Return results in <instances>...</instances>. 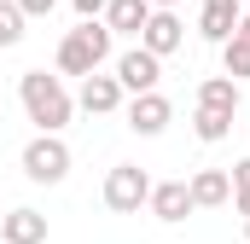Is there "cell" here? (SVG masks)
Returning <instances> with one entry per match:
<instances>
[{
    "mask_svg": "<svg viewBox=\"0 0 250 244\" xmlns=\"http://www.w3.org/2000/svg\"><path fill=\"white\" fill-rule=\"evenodd\" d=\"M18 99H23V111H29V122L41 134H59L64 122H70V111H76L64 76H47V70H23L18 76Z\"/></svg>",
    "mask_w": 250,
    "mask_h": 244,
    "instance_id": "obj_1",
    "label": "cell"
},
{
    "mask_svg": "<svg viewBox=\"0 0 250 244\" xmlns=\"http://www.w3.org/2000/svg\"><path fill=\"white\" fill-rule=\"evenodd\" d=\"M111 41H117V35H111L99 18L76 23V29H70V35L59 41V76H82V81H87L99 64L111 59Z\"/></svg>",
    "mask_w": 250,
    "mask_h": 244,
    "instance_id": "obj_2",
    "label": "cell"
},
{
    "mask_svg": "<svg viewBox=\"0 0 250 244\" xmlns=\"http://www.w3.org/2000/svg\"><path fill=\"white\" fill-rule=\"evenodd\" d=\"M18 163H23V175H29L35 186H59L64 175H70V163H76V157H70V145H64L59 134H35V140L23 145V157H18Z\"/></svg>",
    "mask_w": 250,
    "mask_h": 244,
    "instance_id": "obj_3",
    "label": "cell"
},
{
    "mask_svg": "<svg viewBox=\"0 0 250 244\" xmlns=\"http://www.w3.org/2000/svg\"><path fill=\"white\" fill-rule=\"evenodd\" d=\"M151 175L140 169V163H117L111 175H105V209H117V215H134L140 203H151Z\"/></svg>",
    "mask_w": 250,
    "mask_h": 244,
    "instance_id": "obj_4",
    "label": "cell"
},
{
    "mask_svg": "<svg viewBox=\"0 0 250 244\" xmlns=\"http://www.w3.org/2000/svg\"><path fill=\"white\" fill-rule=\"evenodd\" d=\"M157 81H163V59H151L146 47H128L123 59H117V87H123L128 99L157 93Z\"/></svg>",
    "mask_w": 250,
    "mask_h": 244,
    "instance_id": "obj_5",
    "label": "cell"
},
{
    "mask_svg": "<svg viewBox=\"0 0 250 244\" xmlns=\"http://www.w3.org/2000/svg\"><path fill=\"white\" fill-rule=\"evenodd\" d=\"M140 47H146L151 59H169V53H181V47H187V23H181L175 12H151V18H146V29H140Z\"/></svg>",
    "mask_w": 250,
    "mask_h": 244,
    "instance_id": "obj_6",
    "label": "cell"
},
{
    "mask_svg": "<svg viewBox=\"0 0 250 244\" xmlns=\"http://www.w3.org/2000/svg\"><path fill=\"white\" fill-rule=\"evenodd\" d=\"M239 18H245L239 0H204V6H198V35H204L209 47H227L233 29H239Z\"/></svg>",
    "mask_w": 250,
    "mask_h": 244,
    "instance_id": "obj_7",
    "label": "cell"
},
{
    "mask_svg": "<svg viewBox=\"0 0 250 244\" xmlns=\"http://www.w3.org/2000/svg\"><path fill=\"white\" fill-rule=\"evenodd\" d=\"M169 122H175V105H169L163 93H140V99H128V128H134L140 140H157Z\"/></svg>",
    "mask_w": 250,
    "mask_h": 244,
    "instance_id": "obj_8",
    "label": "cell"
},
{
    "mask_svg": "<svg viewBox=\"0 0 250 244\" xmlns=\"http://www.w3.org/2000/svg\"><path fill=\"white\" fill-rule=\"evenodd\" d=\"M76 105H82L87 117H111V111H123V105H128V93L117 87V76H99V70H93V76L82 81V93H76Z\"/></svg>",
    "mask_w": 250,
    "mask_h": 244,
    "instance_id": "obj_9",
    "label": "cell"
},
{
    "mask_svg": "<svg viewBox=\"0 0 250 244\" xmlns=\"http://www.w3.org/2000/svg\"><path fill=\"white\" fill-rule=\"evenodd\" d=\"M146 209H151L163 227H181V221L192 215V192H187V181H157V186H151V203H146Z\"/></svg>",
    "mask_w": 250,
    "mask_h": 244,
    "instance_id": "obj_10",
    "label": "cell"
},
{
    "mask_svg": "<svg viewBox=\"0 0 250 244\" xmlns=\"http://www.w3.org/2000/svg\"><path fill=\"white\" fill-rule=\"evenodd\" d=\"M0 244H47V215L41 209H6L0 215Z\"/></svg>",
    "mask_w": 250,
    "mask_h": 244,
    "instance_id": "obj_11",
    "label": "cell"
},
{
    "mask_svg": "<svg viewBox=\"0 0 250 244\" xmlns=\"http://www.w3.org/2000/svg\"><path fill=\"white\" fill-rule=\"evenodd\" d=\"M192 192V209H221V203H233V181H227V169H198L187 181Z\"/></svg>",
    "mask_w": 250,
    "mask_h": 244,
    "instance_id": "obj_12",
    "label": "cell"
},
{
    "mask_svg": "<svg viewBox=\"0 0 250 244\" xmlns=\"http://www.w3.org/2000/svg\"><path fill=\"white\" fill-rule=\"evenodd\" d=\"M239 99H245V87L227 81V76H204V81H198V111H221V117H233Z\"/></svg>",
    "mask_w": 250,
    "mask_h": 244,
    "instance_id": "obj_13",
    "label": "cell"
},
{
    "mask_svg": "<svg viewBox=\"0 0 250 244\" xmlns=\"http://www.w3.org/2000/svg\"><path fill=\"white\" fill-rule=\"evenodd\" d=\"M146 18H151V6H146V0H111L99 23H105L111 35H140V29H146Z\"/></svg>",
    "mask_w": 250,
    "mask_h": 244,
    "instance_id": "obj_14",
    "label": "cell"
},
{
    "mask_svg": "<svg viewBox=\"0 0 250 244\" xmlns=\"http://www.w3.org/2000/svg\"><path fill=\"white\" fill-rule=\"evenodd\" d=\"M192 134H198L204 145H221V140L233 134V117H221V111H192Z\"/></svg>",
    "mask_w": 250,
    "mask_h": 244,
    "instance_id": "obj_15",
    "label": "cell"
},
{
    "mask_svg": "<svg viewBox=\"0 0 250 244\" xmlns=\"http://www.w3.org/2000/svg\"><path fill=\"white\" fill-rule=\"evenodd\" d=\"M221 76L239 81V87L250 81V47H245V41H227V47H221Z\"/></svg>",
    "mask_w": 250,
    "mask_h": 244,
    "instance_id": "obj_16",
    "label": "cell"
},
{
    "mask_svg": "<svg viewBox=\"0 0 250 244\" xmlns=\"http://www.w3.org/2000/svg\"><path fill=\"white\" fill-rule=\"evenodd\" d=\"M23 12H18V0H0V47H18L23 41Z\"/></svg>",
    "mask_w": 250,
    "mask_h": 244,
    "instance_id": "obj_17",
    "label": "cell"
},
{
    "mask_svg": "<svg viewBox=\"0 0 250 244\" xmlns=\"http://www.w3.org/2000/svg\"><path fill=\"white\" fill-rule=\"evenodd\" d=\"M70 6H76V18L87 23V18H105V6H111V0H70Z\"/></svg>",
    "mask_w": 250,
    "mask_h": 244,
    "instance_id": "obj_18",
    "label": "cell"
},
{
    "mask_svg": "<svg viewBox=\"0 0 250 244\" xmlns=\"http://www.w3.org/2000/svg\"><path fill=\"white\" fill-rule=\"evenodd\" d=\"M53 6H59V0H18L23 18H53Z\"/></svg>",
    "mask_w": 250,
    "mask_h": 244,
    "instance_id": "obj_19",
    "label": "cell"
},
{
    "mask_svg": "<svg viewBox=\"0 0 250 244\" xmlns=\"http://www.w3.org/2000/svg\"><path fill=\"white\" fill-rule=\"evenodd\" d=\"M227 181H233V192H250V157L233 163V175H227Z\"/></svg>",
    "mask_w": 250,
    "mask_h": 244,
    "instance_id": "obj_20",
    "label": "cell"
},
{
    "mask_svg": "<svg viewBox=\"0 0 250 244\" xmlns=\"http://www.w3.org/2000/svg\"><path fill=\"white\" fill-rule=\"evenodd\" d=\"M233 209H239V215L250 221V192H233Z\"/></svg>",
    "mask_w": 250,
    "mask_h": 244,
    "instance_id": "obj_21",
    "label": "cell"
},
{
    "mask_svg": "<svg viewBox=\"0 0 250 244\" xmlns=\"http://www.w3.org/2000/svg\"><path fill=\"white\" fill-rule=\"evenodd\" d=\"M233 41H245V47H250V12L239 18V29H233Z\"/></svg>",
    "mask_w": 250,
    "mask_h": 244,
    "instance_id": "obj_22",
    "label": "cell"
},
{
    "mask_svg": "<svg viewBox=\"0 0 250 244\" xmlns=\"http://www.w3.org/2000/svg\"><path fill=\"white\" fill-rule=\"evenodd\" d=\"M146 6H151V12H175L181 0H146Z\"/></svg>",
    "mask_w": 250,
    "mask_h": 244,
    "instance_id": "obj_23",
    "label": "cell"
},
{
    "mask_svg": "<svg viewBox=\"0 0 250 244\" xmlns=\"http://www.w3.org/2000/svg\"><path fill=\"white\" fill-rule=\"evenodd\" d=\"M245 239H250V221H245Z\"/></svg>",
    "mask_w": 250,
    "mask_h": 244,
    "instance_id": "obj_24",
    "label": "cell"
}]
</instances>
